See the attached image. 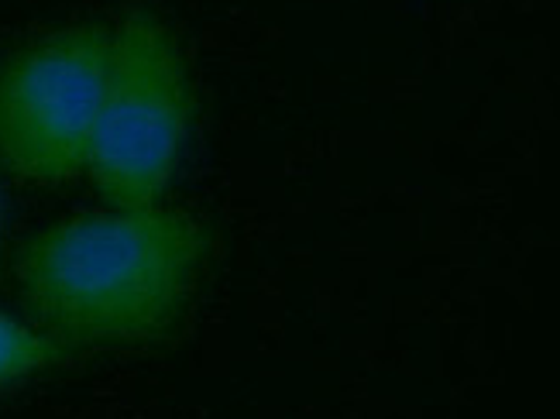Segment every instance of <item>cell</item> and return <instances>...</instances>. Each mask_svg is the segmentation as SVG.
Here are the masks:
<instances>
[{
	"instance_id": "obj_1",
	"label": "cell",
	"mask_w": 560,
	"mask_h": 419,
	"mask_svg": "<svg viewBox=\"0 0 560 419\" xmlns=\"http://www.w3.org/2000/svg\"><path fill=\"white\" fill-rule=\"evenodd\" d=\"M207 231L183 213L131 210L48 228L21 252L24 303L59 344L168 334L189 303Z\"/></svg>"
},
{
	"instance_id": "obj_2",
	"label": "cell",
	"mask_w": 560,
	"mask_h": 419,
	"mask_svg": "<svg viewBox=\"0 0 560 419\" xmlns=\"http://www.w3.org/2000/svg\"><path fill=\"white\" fill-rule=\"evenodd\" d=\"M192 125L189 72L152 14H131L114 32L110 80L96 117L86 172L117 210H155L179 165Z\"/></svg>"
},
{
	"instance_id": "obj_3",
	"label": "cell",
	"mask_w": 560,
	"mask_h": 419,
	"mask_svg": "<svg viewBox=\"0 0 560 419\" xmlns=\"http://www.w3.org/2000/svg\"><path fill=\"white\" fill-rule=\"evenodd\" d=\"M114 32L80 24L0 62V162L28 183H66L86 168L110 80Z\"/></svg>"
},
{
	"instance_id": "obj_4",
	"label": "cell",
	"mask_w": 560,
	"mask_h": 419,
	"mask_svg": "<svg viewBox=\"0 0 560 419\" xmlns=\"http://www.w3.org/2000/svg\"><path fill=\"white\" fill-rule=\"evenodd\" d=\"M59 358V340L52 334H38L0 313V388L42 372Z\"/></svg>"
}]
</instances>
